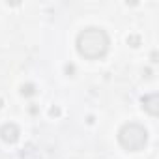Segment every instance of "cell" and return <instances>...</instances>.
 <instances>
[{
	"label": "cell",
	"mask_w": 159,
	"mask_h": 159,
	"mask_svg": "<svg viewBox=\"0 0 159 159\" xmlns=\"http://www.w3.org/2000/svg\"><path fill=\"white\" fill-rule=\"evenodd\" d=\"M107 45H109L107 36L98 28H88L86 32L79 36V52L88 58L103 56L107 51Z\"/></svg>",
	"instance_id": "cell-1"
},
{
	"label": "cell",
	"mask_w": 159,
	"mask_h": 159,
	"mask_svg": "<svg viewBox=\"0 0 159 159\" xmlns=\"http://www.w3.org/2000/svg\"><path fill=\"white\" fill-rule=\"evenodd\" d=\"M17 135H19V131H17L15 125H4L2 127V139L6 142H15L17 140Z\"/></svg>",
	"instance_id": "cell-3"
},
{
	"label": "cell",
	"mask_w": 159,
	"mask_h": 159,
	"mask_svg": "<svg viewBox=\"0 0 159 159\" xmlns=\"http://www.w3.org/2000/svg\"><path fill=\"white\" fill-rule=\"evenodd\" d=\"M120 142L127 150H140L146 144V131L140 125H137V124L125 125L120 131Z\"/></svg>",
	"instance_id": "cell-2"
}]
</instances>
